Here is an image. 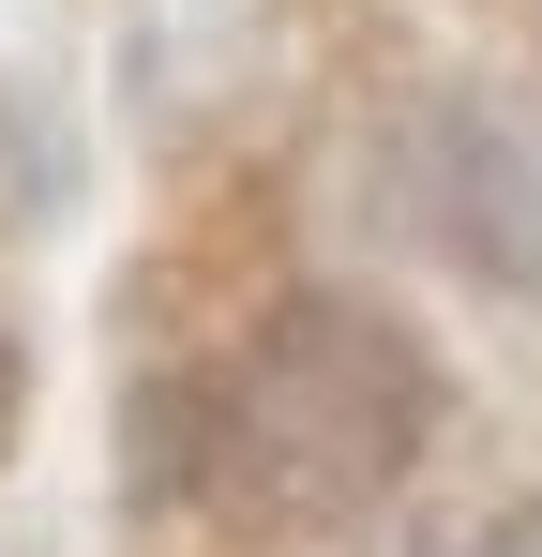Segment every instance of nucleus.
Segmentation results:
<instances>
[{
  "label": "nucleus",
  "mask_w": 542,
  "mask_h": 557,
  "mask_svg": "<svg viewBox=\"0 0 542 557\" xmlns=\"http://www.w3.org/2000/svg\"><path fill=\"white\" fill-rule=\"evenodd\" d=\"M438 437V362L377 317V301H271L242 376H226V437L211 467H242L257 512H361L377 482H407V453Z\"/></svg>",
  "instance_id": "nucleus-1"
},
{
  "label": "nucleus",
  "mask_w": 542,
  "mask_h": 557,
  "mask_svg": "<svg viewBox=\"0 0 542 557\" xmlns=\"http://www.w3.org/2000/svg\"><path fill=\"white\" fill-rule=\"evenodd\" d=\"M422 211L452 226L467 272L542 286V182H528V151H513L482 106H438V121H422Z\"/></svg>",
  "instance_id": "nucleus-2"
}]
</instances>
